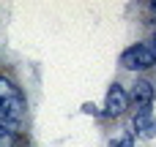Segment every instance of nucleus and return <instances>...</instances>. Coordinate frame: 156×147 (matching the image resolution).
<instances>
[{"instance_id":"f257e3e1","label":"nucleus","mask_w":156,"mask_h":147,"mask_svg":"<svg viewBox=\"0 0 156 147\" xmlns=\"http://www.w3.org/2000/svg\"><path fill=\"white\" fill-rule=\"evenodd\" d=\"M19 115H22V95L5 76H0V120L3 117L19 120Z\"/></svg>"},{"instance_id":"f03ea898","label":"nucleus","mask_w":156,"mask_h":147,"mask_svg":"<svg viewBox=\"0 0 156 147\" xmlns=\"http://www.w3.org/2000/svg\"><path fill=\"white\" fill-rule=\"evenodd\" d=\"M154 63H156V55L151 52L148 44H137V46L126 49L123 57H121V65L129 68V71H143V68H151Z\"/></svg>"},{"instance_id":"7ed1b4c3","label":"nucleus","mask_w":156,"mask_h":147,"mask_svg":"<svg viewBox=\"0 0 156 147\" xmlns=\"http://www.w3.org/2000/svg\"><path fill=\"white\" fill-rule=\"evenodd\" d=\"M134 131L140 136H156V117L151 112V106H140V112L134 117Z\"/></svg>"},{"instance_id":"20e7f679","label":"nucleus","mask_w":156,"mask_h":147,"mask_svg":"<svg viewBox=\"0 0 156 147\" xmlns=\"http://www.w3.org/2000/svg\"><path fill=\"white\" fill-rule=\"evenodd\" d=\"M126 106H129V98H126L123 87H121V85H112V87L107 90V112H110V115H121Z\"/></svg>"},{"instance_id":"39448f33","label":"nucleus","mask_w":156,"mask_h":147,"mask_svg":"<svg viewBox=\"0 0 156 147\" xmlns=\"http://www.w3.org/2000/svg\"><path fill=\"white\" fill-rule=\"evenodd\" d=\"M132 98H134L137 106H151V101H154V87H151L145 79H137V82H134V90H132Z\"/></svg>"},{"instance_id":"423d86ee","label":"nucleus","mask_w":156,"mask_h":147,"mask_svg":"<svg viewBox=\"0 0 156 147\" xmlns=\"http://www.w3.org/2000/svg\"><path fill=\"white\" fill-rule=\"evenodd\" d=\"M16 134H5V131H0V147H16Z\"/></svg>"},{"instance_id":"0eeeda50","label":"nucleus","mask_w":156,"mask_h":147,"mask_svg":"<svg viewBox=\"0 0 156 147\" xmlns=\"http://www.w3.org/2000/svg\"><path fill=\"white\" fill-rule=\"evenodd\" d=\"M112 147H132V136L126 134V136H121L118 139V145H112Z\"/></svg>"},{"instance_id":"6e6552de","label":"nucleus","mask_w":156,"mask_h":147,"mask_svg":"<svg viewBox=\"0 0 156 147\" xmlns=\"http://www.w3.org/2000/svg\"><path fill=\"white\" fill-rule=\"evenodd\" d=\"M148 46H151V52H154V55H156V33H154V38L148 41Z\"/></svg>"},{"instance_id":"1a4fd4ad","label":"nucleus","mask_w":156,"mask_h":147,"mask_svg":"<svg viewBox=\"0 0 156 147\" xmlns=\"http://www.w3.org/2000/svg\"><path fill=\"white\" fill-rule=\"evenodd\" d=\"M151 11H154V16H156V3H151Z\"/></svg>"}]
</instances>
